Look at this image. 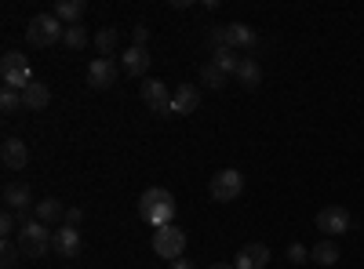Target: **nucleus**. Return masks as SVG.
Segmentation results:
<instances>
[{
    "label": "nucleus",
    "instance_id": "1",
    "mask_svg": "<svg viewBox=\"0 0 364 269\" xmlns=\"http://www.w3.org/2000/svg\"><path fill=\"white\" fill-rule=\"evenodd\" d=\"M139 219L149 222L154 229L171 226V222H175V197H171L164 186H149V190L139 197Z\"/></svg>",
    "mask_w": 364,
    "mask_h": 269
},
{
    "label": "nucleus",
    "instance_id": "2",
    "mask_svg": "<svg viewBox=\"0 0 364 269\" xmlns=\"http://www.w3.org/2000/svg\"><path fill=\"white\" fill-rule=\"evenodd\" d=\"M63 33H66V26L55 18V11H44L37 18H29L26 26V40L29 48H51V44H63Z\"/></svg>",
    "mask_w": 364,
    "mask_h": 269
},
{
    "label": "nucleus",
    "instance_id": "3",
    "mask_svg": "<svg viewBox=\"0 0 364 269\" xmlns=\"http://www.w3.org/2000/svg\"><path fill=\"white\" fill-rule=\"evenodd\" d=\"M18 248H22L26 258H41V255H48V248H51V233H48V226L37 222V219L22 222V226H18Z\"/></svg>",
    "mask_w": 364,
    "mask_h": 269
},
{
    "label": "nucleus",
    "instance_id": "4",
    "mask_svg": "<svg viewBox=\"0 0 364 269\" xmlns=\"http://www.w3.org/2000/svg\"><path fill=\"white\" fill-rule=\"evenodd\" d=\"M208 193H211V200L230 204V200H237L240 193H245V175H240L237 168H223V171H215V175H211Z\"/></svg>",
    "mask_w": 364,
    "mask_h": 269
},
{
    "label": "nucleus",
    "instance_id": "5",
    "mask_svg": "<svg viewBox=\"0 0 364 269\" xmlns=\"http://www.w3.org/2000/svg\"><path fill=\"white\" fill-rule=\"evenodd\" d=\"M0 80H4V87H15V92L33 84V70L22 58V51H4V58H0Z\"/></svg>",
    "mask_w": 364,
    "mask_h": 269
},
{
    "label": "nucleus",
    "instance_id": "6",
    "mask_svg": "<svg viewBox=\"0 0 364 269\" xmlns=\"http://www.w3.org/2000/svg\"><path fill=\"white\" fill-rule=\"evenodd\" d=\"M154 251H157L164 262H175V258H182V251H186V233H182L175 222H171V226H161V229H154Z\"/></svg>",
    "mask_w": 364,
    "mask_h": 269
},
{
    "label": "nucleus",
    "instance_id": "7",
    "mask_svg": "<svg viewBox=\"0 0 364 269\" xmlns=\"http://www.w3.org/2000/svg\"><path fill=\"white\" fill-rule=\"evenodd\" d=\"M350 226H353V219H350L346 207H339V204L321 207V212H317V229H321V233H328V241H336V236H339V233H346Z\"/></svg>",
    "mask_w": 364,
    "mask_h": 269
},
{
    "label": "nucleus",
    "instance_id": "8",
    "mask_svg": "<svg viewBox=\"0 0 364 269\" xmlns=\"http://www.w3.org/2000/svg\"><path fill=\"white\" fill-rule=\"evenodd\" d=\"M80 248H84V241H80V229H77V226H58V229L51 233V251H55V255L77 258Z\"/></svg>",
    "mask_w": 364,
    "mask_h": 269
},
{
    "label": "nucleus",
    "instance_id": "9",
    "mask_svg": "<svg viewBox=\"0 0 364 269\" xmlns=\"http://www.w3.org/2000/svg\"><path fill=\"white\" fill-rule=\"evenodd\" d=\"M117 73H120V70L113 66V58H91V66H87V87L106 92V87H113Z\"/></svg>",
    "mask_w": 364,
    "mask_h": 269
},
{
    "label": "nucleus",
    "instance_id": "10",
    "mask_svg": "<svg viewBox=\"0 0 364 269\" xmlns=\"http://www.w3.org/2000/svg\"><path fill=\"white\" fill-rule=\"evenodd\" d=\"M269 265V248L266 244H245L233 255V269H266Z\"/></svg>",
    "mask_w": 364,
    "mask_h": 269
},
{
    "label": "nucleus",
    "instance_id": "11",
    "mask_svg": "<svg viewBox=\"0 0 364 269\" xmlns=\"http://www.w3.org/2000/svg\"><path fill=\"white\" fill-rule=\"evenodd\" d=\"M0 160H4L8 171H22L29 164V149L22 138H4V146H0Z\"/></svg>",
    "mask_w": 364,
    "mask_h": 269
},
{
    "label": "nucleus",
    "instance_id": "12",
    "mask_svg": "<svg viewBox=\"0 0 364 269\" xmlns=\"http://www.w3.org/2000/svg\"><path fill=\"white\" fill-rule=\"evenodd\" d=\"M171 106H175V116H190L200 106V92L193 84H178L175 95H171Z\"/></svg>",
    "mask_w": 364,
    "mask_h": 269
},
{
    "label": "nucleus",
    "instance_id": "13",
    "mask_svg": "<svg viewBox=\"0 0 364 269\" xmlns=\"http://www.w3.org/2000/svg\"><path fill=\"white\" fill-rule=\"evenodd\" d=\"M120 70L128 77H142L146 80V70H149V51L146 48H128L124 58H120Z\"/></svg>",
    "mask_w": 364,
    "mask_h": 269
},
{
    "label": "nucleus",
    "instance_id": "14",
    "mask_svg": "<svg viewBox=\"0 0 364 269\" xmlns=\"http://www.w3.org/2000/svg\"><path fill=\"white\" fill-rule=\"evenodd\" d=\"M255 29L252 26H245V22H230L226 26V48H233V51H240V48H255Z\"/></svg>",
    "mask_w": 364,
    "mask_h": 269
},
{
    "label": "nucleus",
    "instance_id": "15",
    "mask_svg": "<svg viewBox=\"0 0 364 269\" xmlns=\"http://www.w3.org/2000/svg\"><path fill=\"white\" fill-rule=\"evenodd\" d=\"M48 102H51V87H48V84L33 80V84H26V87H22V106H26V109H33V113H37V109H44Z\"/></svg>",
    "mask_w": 364,
    "mask_h": 269
},
{
    "label": "nucleus",
    "instance_id": "16",
    "mask_svg": "<svg viewBox=\"0 0 364 269\" xmlns=\"http://www.w3.org/2000/svg\"><path fill=\"white\" fill-rule=\"evenodd\" d=\"M4 204H8V212H26V207L33 204V193H29L26 182H8L4 186Z\"/></svg>",
    "mask_w": 364,
    "mask_h": 269
},
{
    "label": "nucleus",
    "instance_id": "17",
    "mask_svg": "<svg viewBox=\"0 0 364 269\" xmlns=\"http://www.w3.org/2000/svg\"><path fill=\"white\" fill-rule=\"evenodd\" d=\"M237 84L240 87H248V92H255V87L262 84V66L255 62V58H240V66H237Z\"/></svg>",
    "mask_w": 364,
    "mask_h": 269
},
{
    "label": "nucleus",
    "instance_id": "18",
    "mask_svg": "<svg viewBox=\"0 0 364 269\" xmlns=\"http://www.w3.org/2000/svg\"><path fill=\"white\" fill-rule=\"evenodd\" d=\"M139 95H142V102L154 109V106H161V102H168L171 95H168V87L161 84V80H154V77H146V80H139Z\"/></svg>",
    "mask_w": 364,
    "mask_h": 269
},
{
    "label": "nucleus",
    "instance_id": "19",
    "mask_svg": "<svg viewBox=\"0 0 364 269\" xmlns=\"http://www.w3.org/2000/svg\"><path fill=\"white\" fill-rule=\"evenodd\" d=\"M33 219H37V222H44V226H55L58 219H66V207H63V200L48 197V200H41V204L33 207Z\"/></svg>",
    "mask_w": 364,
    "mask_h": 269
},
{
    "label": "nucleus",
    "instance_id": "20",
    "mask_svg": "<svg viewBox=\"0 0 364 269\" xmlns=\"http://www.w3.org/2000/svg\"><path fill=\"white\" fill-rule=\"evenodd\" d=\"M84 11H87L84 0H58V4H55V18L63 26H77L84 18Z\"/></svg>",
    "mask_w": 364,
    "mask_h": 269
},
{
    "label": "nucleus",
    "instance_id": "21",
    "mask_svg": "<svg viewBox=\"0 0 364 269\" xmlns=\"http://www.w3.org/2000/svg\"><path fill=\"white\" fill-rule=\"evenodd\" d=\"M310 262H317V265H336V262H339V244H336V241L314 244V248H310Z\"/></svg>",
    "mask_w": 364,
    "mask_h": 269
},
{
    "label": "nucleus",
    "instance_id": "22",
    "mask_svg": "<svg viewBox=\"0 0 364 269\" xmlns=\"http://www.w3.org/2000/svg\"><path fill=\"white\" fill-rule=\"evenodd\" d=\"M226 77H230V73H226L223 66H215V62H204V66H200V84H204V87H226Z\"/></svg>",
    "mask_w": 364,
    "mask_h": 269
},
{
    "label": "nucleus",
    "instance_id": "23",
    "mask_svg": "<svg viewBox=\"0 0 364 269\" xmlns=\"http://www.w3.org/2000/svg\"><path fill=\"white\" fill-rule=\"evenodd\" d=\"M211 62L223 66L226 73H237V66H240V55H237L233 48H219V51H211Z\"/></svg>",
    "mask_w": 364,
    "mask_h": 269
},
{
    "label": "nucleus",
    "instance_id": "24",
    "mask_svg": "<svg viewBox=\"0 0 364 269\" xmlns=\"http://www.w3.org/2000/svg\"><path fill=\"white\" fill-rule=\"evenodd\" d=\"M95 48H99L102 58L113 55V48H117V29L113 26H106V29H99V33H95Z\"/></svg>",
    "mask_w": 364,
    "mask_h": 269
},
{
    "label": "nucleus",
    "instance_id": "25",
    "mask_svg": "<svg viewBox=\"0 0 364 269\" xmlns=\"http://www.w3.org/2000/svg\"><path fill=\"white\" fill-rule=\"evenodd\" d=\"M63 44H66V48H73V51L87 48V33H84V26H80V22H77V26H66V33H63Z\"/></svg>",
    "mask_w": 364,
    "mask_h": 269
},
{
    "label": "nucleus",
    "instance_id": "26",
    "mask_svg": "<svg viewBox=\"0 0 364 269\" xmlns=\"http://www.w3.org/2000/svg\"><path fill=\"white\" fill-rule=\"evenodd\" d=\"M18 255H22V248H18V241H11V236H8V241H4V244H0V258H4V262H0V265H4V269H15V262H18Z\"/></svg>",
    "mask_w": 364,
    "mask_h": 269
},
{
    "label": "nucleus",
    "instance_id": "27",
    "mask_svg": "<svg viewBox=\"0 0 364 269\" xmlns=\"http://www.w3.org/2000/svg\"><path fill=\"white\" fill-rule=\"evenodd\" d=\"M0 109H4L8 116H11L15 109H22V92H15V87H4V92H0Z\"/></svg>",
    "mask_w": 364,
    "mask_h": 269
},
{
    "label": "nucleus",
    "instance_id": "28",
    "mask_svg": "<svg viewBox=\"0 0 364 269\" xmlns=\"http://www.w3.org/2000/svg\"><path fill=\"white\" fill-rule=\"evenodd\" d=\"M288 262H291V265L310 262V248H306V244H291V248H288Z\"/></svg>",
    "mask_w": 364,
    "mask_h": 269
},
{
    "label": "nucleus",
    "instance_id": "29",
    "mask_svg": "<svg viewBox=\"0 0 364 269\" xmlns=\"http://www.w3.org/2000/svg\"><path fill=\"white\" fill-rule=\"evenodd\" d=\"M0 233H4V241L15 233V212H4V215H0Z\"/></svg>",
    "mask_w": 364,
    "mask_h": 269
},
{
    "label": "nucleus",
    "instance_id": "30",
    "mask_svg": "<svg viewBox=\"0 0 364 269\" xmlns=\"http://www.w3.org/2000/svg\"><path fill=\"white\" fill-rule=\"evenodd\" d=\"M80 219H84L80 207H66V219H63V226H80Z\"/></svg>",
    "mask_w": 364,
    "mask_h": 269
},
{
    "label": "nucleus",
    "instance_id": "31",
    "mask_svg": "<svg viewBox=\"0 0 364 269\" xmlns=\"http://www.w3.org/2000/svg\"><path fill=\"white\" fill-rule=\"evenodd\" d=\"M132 37H135V48H146V37H149V29H146V26H135V29H132Z\"/></svg>",
    "mask_w": 364,
    "mask_h": 269
},
{
    "label": "nucleus",
    "instance_id": "32",
    "mask_svg": "<svg viewBox=\"0 0 364 269\" xmlns=\"http://www.w3.org/2000/svg\"><path fill=\"white\" fill-rule=\"evenodd\" d=\"M168 269H197V265L186 262V258H175V262H168Z\"/></svg>",
    "mask_w": 364,
    "mask_h": 269
},
{
    "label": "nucleus",
    "instance_id": "33",
    "mask_svg": "<svg viewBox=\"0 0 364 269\" xmlns=\"http://www.w3.org/2000/svg\"><path fill=\"white\" fill-rule=\"evenodd\" d=\"M208 269H233V262H215V265H208Z\"/></svg>",
    "mask_w": 364,
    "mask_h": 269
}]
</instances>
